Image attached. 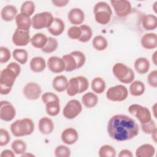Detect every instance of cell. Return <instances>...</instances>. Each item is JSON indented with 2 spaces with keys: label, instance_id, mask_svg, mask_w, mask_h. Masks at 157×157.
I'll return each mask as SVG.
<instances>
[{
  "label": "cell",
  "instance_id": "28",
  "mask_svg": "<svg viewBox=\"0 0 157 157\" xmlns=\"http://www.w3.org/2000/svg\"><path fill=\"white\" fill-rule=\"evenodd\" d=\"M47 40L48 37L45 34L42 33H38L31 38L30 43L34 47L42 49L46 45Z\"/></svg>",
  "mask_w": 157,
  "mask_h": 157
},
{
  "label": "cell",
  "instance_id": "35",
  "mask_svg": "<svg viewBox=\"0 0 157 157\" xmlns=\"http://www.w3.org/2000/svg\"><path fill=\"white\" fill-rule=\"evenodd\" d=\"M11 147L15 154L21 155L26 152L27 145L26 142L23 140L16 139L12 142Z\"/></svg>",
  "mask_w": 157,
  "mask_h": 157
},
{
  "label": "cell",
  "instance_id": "41",
  "mask_svg": "<svg viewBox=\"0 0 157 157\" xmlns=\"http://www.w3.org/2000/svg\"><path fill=\"white\" fill-rule=\"evenodd\" d=\"M71 154V149L64 145H58L55 150V156L56 157H69Z\"/></svg>",
  "mask_w": 157,
  "mask_h": 157
},
{
  "label": "cell",
  "instance_id": "43",
  "mask_svg": "<svg viewBox=\"0 0 157 157\" xmlns=\"http://www.w3.org/2000/svg\"><path fill=\"white\" fill-rule=\"evenodd\" d=\"M140 127L142 129V131L147 134H151L154 131L157 129L156 128V124L155 121L151 119L149 121L140 124Z\"/></svg>",
  "mask_w": 157,
  "mask_h": 157
},
{
  "label": "cell",
  "instance_id": "33",
  "mask_svg": "<svg viewBox=\"0 0 157 157\" xmlns=\"http://www.w3.org/2000/svg\"><path fill=\"white\" fill-rule=\"evenodd\" d=\"M66 92L69 96H74L79 93V84L77 77H72L69 79Z\"/></svg>",
  "mask_w": 157,
  "mask_h": 157
},
{
  "label": "cell",
  "instance_id": "20",
  "mask_svg": "<svg viewBox=\"0 0 157 157\" xmlns=\"http://www.w3.org/2000/svg\"><path fill=\"white\" fill-rule=\"evenodd\" d=\"M18 10L15 6L7 5L5 6L1 11V16L2 19L5 21H11L15 19Z\"/></svg>",
  "mask_w": 157,
  "mask_h": 157
},
{
  "label": "cell",
  "instance_id": "4",
  "mask_svg": "<svg viewBox=\"0 0 157 157\" xmlns=\"http://www.w3.org/2000/svg\"><path fill=\"white\" fill-rule=\"evenodd\" d=\"M112 72L114 76L123 83H131L135 78L134 71L122 63L115 64L112 67Z\"/></svg>",
  "mask_w": 157,
  "mask_h": 157
},
{
  "label": "cell",
  "instance_id": "1",
  "mask_svg": "<svg viewBox=\"0 0 157 157\" xmlns=\"http://www.w3.org/2000/svg\"><path fill=\"white\" fill-rule=\"evenodd\" d=\"M107 131L112 139L117 141H125L136 137L139 128L136 121L130 117L117 114L109 119Z\"/></svg>",
  "mask_w": 157,
  "mask_h": 157
},
{
  "label": "cell",
  "instance_id": "48",
  "mask_svg": "<svg viewBox=\"0 0 157 157\" xmlns=\"http://www.w3.org/2000/svg\"><path fill=\"white\" fill-rule=\"evenodd\" d=\"M79 84V93H82L85 92L89 86V82L88 79L84 76H77Z\"/></svg>",
  "mask_w": 157,
  "mask_h": 157
},
{
  "label": "cell",
  "instance_id": "23",
  "mask_svg": "<svg viewBox=\"0 0 157 157\" xmlns=\"http://www.w3.org/2000/svg\"><path fill=\"white\" fill-rule=\"evenodd\" d=\"M155 148L150 144H144L139 146L136 150L137 157H151L155 155Z\"/></svg>",
  "mask_w": 157,
  "mask_h": 157
},
{
  "label": "cell",
  "instance_id": "56",
  "mask_svg": "<svg viewBox=\"0 0 157 157\" xmlns=\"http://www.w3.org/2000/svg\"><path fill=\"white\" fill-rule=\"evenodd\" d=\"M156 133H157V129L154 131L151 134V139L154 141V142H156Z\"/></svg>",
  "mask_w": 157,
  "mask_h": 157
},
{
  "label": "cell",
  "instance_id": "32",
  "mask_svg": "<svg viewBox=\"0 0 157 157\" xmlns=\"http://www.w3.org/2000/svg\"><path fill=\"white\" fill-rule=\"evenodd\" d=\"M12 56L18 63L25 64L28 61V52L23 48H16L12 52Z\"/></svg>",
  "mask_w": 157,
  "mask_h": 157
},
{
  "label": "cell",
  "instance_id": "45",
  "mask_svg": "<svg viewBox=\"0 0 157 157\" xmlns=\"http://www.w3.org/2000/svg\"><path fill=\"white\" fill-rule=\"evenodd\" d=\"M11 57V53L9 49L6 47H0V63H7Z\"/></svg>",
  "mask_w": 157,
  "mask_h": 157
},
{
  "label": "cell",
  "instance_id": "3",
  "mask_svg": "<svg viewBox=\"0 0 157 157\" xmlns=\"http://www.w3.org/2000/svg\"><path fill=\"white\" fill-rule=\"evenodd\" d=\"M93 12L96 21L100 25H107L110 21L112 10L110 5L104 1L98 2L94 6Z\"/></svg>",
  "mask_w": 157,
  "mask_h": 157
},
{
  "label": "cell",
  "instance_id": "25",
  "mask_svg": "<svg viewBox=\"0 0 157 157\" xmlns=\"http://www.w3.org/2000/svg\"><path fill=\"white\" fill-rule=\"evenodd\" d=\"M141 21L143 28L147 31L154 30L157 27V17L155 15H144Z\"/></svg>",
  "mask_w": 157,
  "mask_h": 157
},
{
  "label": "cell",
  "instance_id": "30",
  "mask_svg": "<svg viewBox=\"0 0 157 157\" xmlns=\"http://www.w3.org/2000/svg\"><path fill=\"white\" fill-rule=\"evenodd\" d=\"M91 89L94 93H102L106 87V84L104 80L100 77H94L91 81Z\"/></svg>",
  "mask_w": 157,
  "mask_h": 157
},
{
  "label": "cell",
  "instance_id": "54",
  "mask_svg": "<svg viewBox=\"0 0 157 157\" xmlns=\"http://www.w3.org/2000/svg\"><path fill=\"white\" fill-rule=\"evenodd\" d=\"M12 88H9V87L4 86L2 85H0V93L2 95H7L11 91Z\"/></svg>",
  "mask_w": 157,
  "mask_h": 157
},
{
  "label": "cell",
  "instance_id": "55",
  "mask_svg": "<svg viewBox=\"0 0 157 157\" xmlns=\"http://www.w3.org/2000/svg\"><path fill=\"white\" fill-rule=\"evenodd\" d=\"M156 54H157V52L155 51V52L153 53V55H152V56H151L153 63V64H154L155 65H156V60H157V59H156V58H157Z\"/></svg>",
  "mask_w": 157,
  "mask_h": 157
},
{
  "label": "cell",
  "instance_id": "19",
  "mask_svg": "<svg viewBox=\"0 0 157 157\" xmlns=\"http://www.w3.org/2000/svg\"><path fill=\"white\" fill-rule=\"evenodd\" d=\"M54 123L52 120L48 117H44L41 118L38 123L39 131L43 134H50L54 130Z\"/></svg>",
  "mask_w": 157,
  "mask_h": 157
},
{
  "label": "cell",
  "instance_id": "58",
  "mask_svg": "<svg viewBox=\"0 0 157 157\" xmlns=\"http://www.w3.org/2000/svg\"><path fill=\"white\" fill-rule=\"evenodd\" d=\"M155 107H156V104L153 105V109H154V110H153V113H154V115H155V117H156V112L155 111Z\"/></svg>",
  "mask_w": 157,
  "mask_h": 157
},
{
  "label": "cell",
  "instance_id": "36",
  "mask_svg": "<svg viewBox=\"0 0 157 157\" xmlns=\"http://www.w3.org/2000/svg\"><path fill=\"white\" fill-rule=\"evenodd\" d=\"M45 111L49 116L55 117L60 112L59 101H52L45 104Z\"/></svg>",
  "mask_w": 157,
  "mask_h": 157
},
{
  "label": "cell",
  "instance_id": "8",
  "mask_svg": "<svg viewBox=\"0 0 157 157\" xmlns=\"http://www.w3.org/2000/svg\"><path fill=\"white\" fill-rule=\"evenodd\" d=\"M82 105L79 101L71 99L67 102L63 110V116L69 120L76 118L82 112Z\"/></svg>",
  "mask_w": 157,
  "mask_h": 157
},
{
  "label": "cell",
  "instance_id": "38",
  "mask_svg": "<svg viewBox=\"0 0 157 157\" xmlns=\"http://www.w3.org/2000/svg\"><path fill=\"white\" fill-rule=\"evenodd\" d=\"M58 46V40L52 37H48V40L46 45L44 46L43 48H42V51L45 53H50L55 52Z\"/></svg>",
  "mask_w": 157,
  "mask_h": 157
},
{
  "label": "cell",
  "instance_id": "39",
  "mask_svg": "<svg viewBox=\"0 0 157 157\" xmlns=\"http://www.w3.org/2000/svg\"><path fill=\"white\" fill-rule=\"evenodd\" d=\"M98 153L100 157H115L116 150L110 145H104L99 148Z\"/></svg>",
  "mask_w": 157,
  "mask_h": 157
},
{
  "label": "cell",
  "instance_id": "31",
  "mask_svg": "<svg viewBox=\"0 0 157 157\" xmlns=\"http://www.w3.org/2000/svg\"><path fill=\"white\" fill-rule=\"evenodd\" d=\"M92 45L94 48L98 51H102L108 46L107 40L101 35L96 36L92 40Z\"/></svg>",
  "mask_w": 157,
  "mask_h": 157
},
{
  "label": "cell",
  "instance_id": "34",
  "mask_svg": "<svg viewBox=\"0 0 157 157\" xmlns=\"http://www.w3.org/2000/svg\"><path fill=\"white\" fill-rule=\"evenodd\" d=\"M62 58L65 63V71L71 72L77 69L76 61L71 53L63 55Z\"/></svg>",
  "mask_w": 157,
  "mask_h": 157
},
{
  "label": "cell",
  "instance_id": "49",
  "mask_svg": "<svg viewBox=\"0 0 157 157\" xmlns=\"http://www.w3.org/2000/svg\"><path fill=\"white\" fill-rule=\"evenodd\" d=\"M147 82L148 85L153 87H157V70L155 69L151 71L147 75Z\"/></svg>",
  "mask_w": 157,
  "mask_h": 157
},
{
  "label": "cell",
  "instance_id": "53",
  "mask_svg": "<svg viewBox=\"0 0 157 157\" xmlns=\"http://www.w3.org/2000/svg\"><path fill=\"white\" fill-rule=\"evenodd\" d=\"M0 156L1 157H14L15 153L10 150H4L1 152Z\"/></svg>",
  "mask_w": 157,
  "mask_h": 157
},
{
  "label": "cell",
  "instance_id": "26",
  "mask_svg": "<svg viewBox=\"0 0 157 157\" xmlns=\"http://www.w3.org/2000/svg\"><path fill=\"white\" fill-rule=\"evenodd\" d=\"M46 64L45 60L44 58L41 56H36L31 59L29 67L31 70L34 72L39 73L45 70Z\"/></svg>",
  "mask_w": 157,
  "mask_h": 157
},
{
  "label": "cell",
  "instance_id": "13",
  "mask_svg": "<svg viewBox=\"0 0 157 157\" xmlns=\"http://www.w3.org/2000/svg\"><path fill=\"white\" fill-rule=\"evenodd\" d=\"M12 40L13 44L17 46L27 45L31 40L29 31H24L17 28L12 35Z\"/></svg>",
  "mask_w": 157,
  "mask_h": 157
},
{
  "label": "cell",
  "instance_id": "7",
  "mask_svg": "<svg viewBox=\"0 0 157 157\" xmlns=\"http://www.w3.org/2000/svg\"><path fill=\"white\" fill-rule=\"evenodd\" d=\"M128 96L127 88L123 85H117L110 87L106 93L107 98L113 102H121L124 101Z\"/></svg>",
  "mask_w": 157,
  "mask_h": 157
},
{
  "label": "cell",
  "instance_id": "6",
  "mask_svg": "<svg viewBox=\"0 0 157 157\" xmlns=\"http://www.w3.org/2000/svg\"><path fill=\"white\" fill-rule=\"evenodd\" d=\"M128 112L134 117L137 118L140 124L145 123L151 119L150 110L139 104H131L128 107Z\"/></svg>",
  "mask_w": 157,
  "mask_h": 157
},
{
  "label": "cell",
  "instance_id": "22",
  "mask_svg": "<svg viewBox=\"0 0 157 157\" xmlns=\"http://www.w3.org/2000/svg\"><path fill=\"white\" fill-rule=\"evenodd\" d=\"M69 80L63 75L56 76L52 80V87L57 92H63L66 90Z\"/></svg>",
  "mask_w": 157,
  "mask_h": 157
},
{
  "label": "cell",
  "instance_id": "37",
  "mask_svg": "<svg viewBox=\"0 0 157 157\" xmlns=\"http://www.w3.org/2000/svg\"><path fill=\"white\" fill-rule=\"evenodd\" d=\"M80 27L82 30V34L78 40L83 43L88 42L93 36V31L91 28L87 25H81Z\"/></svg>",
  "mask_w": 157,
  "mask_h": 157
},
{
  "label": "cell",
  "instance_id": "18",
  "mask_svg": "<svg viewBox=\"0 0 157 157\" xmlns=\"http://www.w3.org/2000/svg\"><path fill=\"white\" fill-rule=\"evenodd\" d=\"M15 20L17 28L24 31H29V29L32 26L31 18L29 16L20 12V13H18Z\"/></svg>",
  "mask_w": 157,
  "mask_h": 157
},
{
  "label": "cell",
  "instance_id": "42",
  "mask_svg": "<svg viewBox=\"0 0 157 157\" xmlns=\"http://www.w3.org/2000/svg\"><path fill=\"white\" fill-rule=\"evenodd\" d=\"M71 54L74 56V58L76 61L77 69H80L85 64L86 61V56L83 52L76 50V51L72 52Z\"/></svg>",
  "mask_w": 157,
  "mask_h": 157
},
{
  "label": "cell",
  "instance_id": "11",
  "mask_svg": "<svg viewBox=\"0 0 157 157\" xmlns=\"http://www.w3.org/2000/svg\"><path fill=\"white\" fill-rule=\"evenodd\" d=\"M16 115V110L9 101H1L0 102V118L5 121H10Z\"/></svg>",
  "mask_w": 157,
  "mask_h": 157
},
{
  "label": "cell",
  "instance_id": "2",
  "mask_svg": "<svg viewBox=\"0 0 157 157\" xmlns=\"http://www.w3.org/2000/svg\"><path fill=\"white\" fill-rule=\"evenodd\" d=\"M10 131L15 137L31 135L34 130L33 121L29 118H23L13 122L10 126Z\"/></svg>",
  "mask_w": 157,
  "mask_h": 157
},
{
  "label": "cell",
  "instance_id": "47",
  "mask_svg": "<svg viewBox=\"0 0 157 157\" xmlns=\"http://www.w3.org/2000/svg\"><path fill=\"white\" fill-rule=\"evenodd\" d=\"M10 140V136L9 132L4 128L0 129V146H5Z\"/></svg>",
  "mask_w": 157,
  "mask_h": 157
},
{
  "label": "cell",
  "instance_id": "52",
  "mask_svg": "<svg viewBox=\"0 0 157 157\" xmlns=\"http://www.w3.org/2000/svg\"><path fill=\"white\" fill-rule=\"evenodd\" d=\"M119 157H132L133 155L132 152L128 149H124L120 151L118 154Z\"/></svg>",
  "mask_w": 157,
  "mask_h": 157
},
{
  "label": "cell",
  "instance_id": "16",
  "mask_svg": "<svg viewBox=\"0 0 157 157\" xmlns=\"http://www.w3.org/2000/svg\"><path fill=\"white\" fill-rule=\"evenodd\" d=\"M67 19L72 25H81L85 20V13L80 8L71 9L67 13Z\"/></svg>",
  "mask_w": 157,
  "mask_h": 157
},
{
  "label": "cell",
  "instance_id": "59",
  "mask_svg": "<svg viewBox=\"0 0 157 157\" xmlns=\"http://www.w3.org/2000/svg\"><path fill=\"white\" fill-rule=\"evenodd\" d=\"M156 3H157V2H155L154 3V4H153V8H154V10H155V12H156Z\"/></svg>",
  "mask_w": 157,
  "mask_h": 157
},
{
  "label": "cell",
  "instance_id": "9",
  "mask_svg": "<svg viewBox=\"0 0 157 157\" xmlns=\"http://www.w3.org/2000/svg\"><path fill=\"white\" fill-rule=\"evenodd\" d=\"M110 4L113 8L115 14L119 17H125L131 12V4L126 0H112Z\"/></svg>",
  "mask_w": 157,
  "mask_h": 157
},
{
  "label": "cell",
  "instance_id": "21",
  "mask_svg": "<svg viewBox=\"0 0 157 157\" xmlns=\"http://www.w3.org/2000/svg\"><path fill=\"white\" fill-rule=\"evenodd\" d=\"M65 24L64 21L59 18L54 17L53 21L51 26L47 29L50 34L54 36L61 35L64 31Z\"/></svg>",
  "mask_w": 157,
  "mask_h": 157
},
{
  "label": "cell",
  "instance_id": "50",
  "mask_svg": "<svg viewBox=\"0 0 157 157\" xmlns=\"http://www.w3.org/2000/svg\"><path fill=\"white\" fill-rule=\"evenodd\" d=\"M7 67L11 69L12 71H13L18 75H20L21 72V67L19 64L15 63V62H11L10 63Z\"/></svg>",
  "mask_w": 157,
  "mask_h": 157
},
{
  "label": "cell",
  "instance_id": "29",
  "mask_svg": "<svg viewBox=\"0 0 157 157\" xmlns=\"http://www.w3.org/2000/svg\"><path fill=\"white\" fill-rule=\"evenodd\" d=\"M129 93L132 96H140L142 95L145 90L144 83L140 80H134L129 85Z\"/></svg>",
  "mask_w": 157,
  "mask_h": 157
},
{
  "label": "cell",
  "instance_id": "57",
  "mask_svg": "<svg viewBox=\"0 0 157 157\" xmlns=\"http://www.w3.org/2000/svg\"><path fill=\"white\" fill-rule=\"evenodd\" d=\"M21 156H34V155L33 154H31V153H25L23 154H22L21 155Z\"/></svg>",
  "mask_w": 157,
  "mask_h": 157
},
{
  "label": "cell",
  "instance_id": "44",
  "mask_svg": "<svg viewBox=\"0 0 157 157\" xmlns=\"http://www.w3.org/2000/svg\"><path fill=\"white\" fill-rule=\"evenodd\" d=\"M82 34V30L80 26L74 25L69 28L67 31V34L68 37L71 39L78 40Z\"/></svg>",
  "mask_w": 157,
  "mask_h": 157
},
{
  "label": "cell",
  "instance_id": "40",
  "mask_svg": "<svg viewBox=\"0 0 157 157\" xmlns=\"http://www.w3.org/2000/svg\"><path fill=\"white\" fill-rule=\"evenodd\" d=\"M35 4L32 1H26L23 2L20 7V12L31 17L34 12Z\"/></svg>",
  "mask_w": 157,
  "mask_h": 157
},
{
  "label": "cell",
  "instance_id": "14",
  "mask_svg": "<svg viewBox=\"0 0 157 157\" xmlns=\"http://www.w3.org/2000/svg\"><path fill=\"white\" fill-rule=\"evenodd\" d=\"M47 67L53 73H61L65 70V63L62 58L52 56L47 60Z\"/></svg>",
  "mask_w": 157,
  "mask_h": 157
},
{
  "label": "cell",
  "instance_id": "17",
  "mask_svg": "<svg viewBox=\"0 0 157 157\" xmlns=\"http://www.w3.org/2000/svg\"><path fill=\"white\" fill-rule=\"evenodd\" d=\"M140 44L147 50L155 49L157 47V36L156 33H149L145 34L140 39Z\"/></svg>",
  "mask_w": 157,
  "mask_h": 157
},
{
  "label": "cell",
  "instance_id": "10",
  "mask_svg": "<svg viewBox=\"0 0 157 157\" xmlns=\"http://www.w3.org/2000/svg\"><path fill=\"white\" fill-rule=\"evenodd\" d=\"M42 93L40 86L36 82H29L23 88V94L29 100H36L39 98Z\"/></svg>",
  "mask_w": 157,
  "mask_h": 157
},
{
  "label": "cell",
  "instance_id": "12",
  "mask_svg": "<svg viewBox=\"0 0 157 157\" xmlns=\"http://www.w3.org/2000/svg\"><path fill=\"white\" fill-rule=\"evenodd\" d=\"M18 75L11 69L6 67L2 69L0 74V85L12 88Z\"/></svg>",
  "mask_w": 157,
  "mask_h": 157
},
{
  "label": "cell",
  "instance_id": "51",
  "mask_svg": "<svg viewBox=\"0 0 157 157\" xmlns=\"http://www.w3.org/2000/svg\"><path fill=\"white\" fill-rule=\"evenodd\" d=\"M52 4L58 7H63L67 5V4L69 2V1L68 0H55L52 1Z\"/></svg>",
  "mask_w": 157,
  "mask_h": 157
},
{
  "label": "cell",
  "instance_id": "27",
  "mask_svg": "<svg viewBox=\"0 0 157 157\" xmlns=\"http://www.w3.org/2000/svg\"><path fill=\"white\" fill-rule=\"evenodd\" d=\"M82 103L86 108H93L98 103V98L95 93L88 92L82 96Z\"/></svg>",
  "mask_w": 157,
  "mask_h": 157
},
{
  "label": "cell",
  "instance_id": "24",
  "mask_svg": "<svg viewBox=\"0 0 157 157\" xmlns=\"http://www.w3.org/2000/svg\"><path fill=\"white\" fill-rule=\"evenodd\" d=\"M134 69L140 74H146L150 69V63L149 60L145 57H139L134 61Z\"/></svg>",
  "mask_w": 157,
  "mask_h": 157
},
{
  "label": "cell",
  "instance_id": "46",
  "mask_svg": "<svg viewBox=\"0 0 157 157\" xmlns=\"http://www.w3.org/2000/svg\"><path fill=\"white\" fill-rule=\"evenodd\" d=\"M41 99L43 103L45 104L52 101H59V99L58 96L56 94L52 92H45L43 93L42 94Z\"/></svg>",
  "mask_w": 157,
  "mask_h": 157
},
{
  "label": "cell",
  "instance_id": "5",
  "mask_svg": "<svg viewBox=\"0 0 157 157\" xmlns=\"http://www.w3.org/2000/svg\"><path fill=\"white\" fill-rule=\"evenodd\" d=\"M54 17L49 12H42L35 14L31 18L32 27L36 29L48 28L52 24Z\"/></svg>",
  "mask_w": 157,
  "mask_h": 157
},
{
  "label": "cell",
  "instance_id": "15",
  "mask_svg": "<svg viewBox=\"0 0 157 157\" xmlns=\"http://www.w3.org/2000/svg\"><path fill=\"white\" fill-rule=\"evenodd\" d=\"M78 139V134L77 130L73 128L65 129L61 133V139L66 145L75 144Z\"/></svg>",
  "mask_w": 157,
  "mask_h": 157
}]
</instances>
